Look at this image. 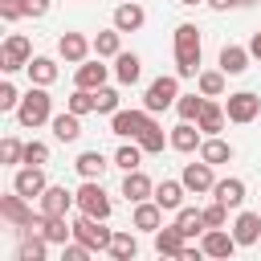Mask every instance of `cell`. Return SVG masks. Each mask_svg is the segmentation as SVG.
I'll return each instance as SVG.
<instances>
[{"instance_id":"obj_7","label":"cell","mask_w":261,"mask_h":261,"mask_svg":"<svg viewBox=\"0 0 261 261\" xmlns=\"http://www.w3.org/2000/svg\"><path fill=\"white\" fill-rule=\"evenodd\" d=\"M224 114H228V122H253L257 114H261V94H253V90H237V94H228L224 98Z\"/></svg>"},{"instance_id":"obj_1","label":"cell","mask_w":261,"mask_h":261,"mask_svg":"<svg viewBox=\"0 0 261 261\" xmlns=\"http://www.w3.org/2000/svg\"><path fill=\"white\" fill-rule=\"evenodd\" d=\"M175 73L196 77L200 73V29L196 24H175Z\"/></svg>"},{"instance_id":"obj_8","label":"cell","mask_w":261,"mask_h":261,"mask_svg":"<svg viewBox=\"0 0 261 261\" xmlns=\"http://www.w3.org/2000/svg\"><path fill=\"white\" fill-rule=\"evenodd\" d=\"M151 118H155V114H151L147 106H139V110H114V114H110V135H118V139H139Z\"/></svg>"},{"instance_id":"obj_4","label":"cell","mask_w":261,"mask_h":261,"mask_svg":"<svg viewBox=\"0 0 261 261\" xmlns=\"http://www.w3.org/2000/svg\"><path fill=\"white\" fill-rule=\"evenodd\" d=\"M73 196H77V212H86V216H98V220H110L114 204H110V196H106L102 179H82V188H77Z\"/></svg>"},{"instance_id":"obj_16","label":"cell","mask_w":261,"mask_h":261,"mask_svg":"<svg viewBox=\"0 0 261 261\" xmlns=\"http://www.w3.org/2000/svg\"><path fill=\"white\" fill-rule=\"evenodd\" d=\"M184 196H188V188H184V179H159L155 184V204L163 208V212H179L184 208Z\"/></svg>"},{"instance_id":"obj_10","label":"cell","mask_w":261,"mask_h":261,"mask_svg":"<svg viewBox=\"0 0 261 261\" xmlns=\"http://www.w3.org/2000/svg\"><path fill=\"white\" fill-rule=\"evenodd\" d=\"M12 188H16L20 196H29V200H41V192L49 188V179H45V167H37V163H24V167H16V175H12Z\"/></svg>"},{"instance_id":"obj_30","label":"cell","mask_w":261,"mask_h":261,"mask_svg":"<svg viewBox=\"0 0 261 261\" xmlns=\"http://www.w3.org/2000/svg\"><path fill=\"white\" fill-rule=\"evenodd\" d=\"M24 73H29L33 86H53V82H57V61H53V57H33V61L24 65Z\"/></svg>"},{"instance_id":"obj_22","label":"cell","mask_w":261,"mask_h":261,"mask_svg":"<svg viewBox=\"0 0 261 261\" xmlns=\"http://www.w3.org/2000/svg\"><path fill=\"white\" fill-rule=\"evenodd\" d=\"M49 126H53V139H57V143H77V139H82V114H73V110L53 114Z\"/></svg>"},{"instance_id":"obj_5","label":"cell","mask_w":261,"mask_h":261,"mask_svg":"<svg viewBox=\"0 0 261 261\" xmlns=\"http://www.w3.org/2000/svg\"><path fill=\"white\" fill-rule=\"evenodd\" d=\"M175 98H179V73H159V77L147 86V94H143V106H147L151 114H159V110L175 106Z\"/></svg>"},{"instance_id":"obj_20","label":"cell","mask_w":261,"mask_h":261,"mask_svg":"<svg viewBox=\"0 0 261 261\" xmlns=\"http://www.w3.org/2000/svg\"><path fill=\"white\" fill-rule=\"evenodd\" d=\"M212 200H220L228 212H237V208L245 204V179H237V175H228V179H216V188H212Z\"/></svg>"},{"instance_id":"obj_28","label":"cell","mask_w":261,"mask_h":261,"mask_svg":"<svg viewBox=\"0 0 261 261\" xmlns=\"http://www.w3.org/2000/svg\"><path fill=\"white\" fill-rule=\"evenodd\" d=\"M224 122H228L224 106H220L216 98H208V102H204V110H200V118H196V126H200L204 135H220V130H224Z\"/></svg>"},{"instance_id":"obj_13","label":"cell","mask_w":261,"mask_h":261,"mask_svg":"<svg viewBox=\"0 0 261 261\" xmlns=\"http://www.w3.org/2000/svg\"><path fill=\"white\" fill-rule=\"evenodd\" d=\"M200 245H204V257H232V253L241 249L237 237H232L228 228H204Z\"/></svg>"},{"instance_id":"obj_51","label":"cell","mask_w":261,"mask_h":261,"mask_svg":"<svg viewBox=\"0 0 261 261\" xmlns=\"http://www.w3.org/2000/svg\"><path fill=\"white\" fill-rule=\"evenodd\" d=\"M241 4H257V0H241Z\"/></svg>"},{"instance_id":"obj_32","label":"cell","mask_w":261,"mask_h":261,"mask_svg":"<svg viewBox=\"0 0 261 261\" xmlns=\"http://www.w3.org/2000/svg\"><path fill=\"white\" fill-rule=\"evenodd\" d=\"M171 224H175L188 241H192V237H204V212H200V208H188V204H184V208L175 212V220H171Z\"/></svg>"},{"instance_id":"obj_19","label":"cell","mask_w":261,"mask_h":261,"mask_svg":"<svg viewBox=\"0 0 261 261\" xmlns=\"http://www.w3.org/2000/svg\"><path fill=\"white\" fill-rule=\"evenodd\" d=\"M232 237H237L241 249H245V245H257V241H261V212H241V208H237Z\"/></svg>"},{"instance_id":"obj_31","label":"cell","mask_w":261,"mask_h":261,"mask_svg":"<svg viewBox=\"0 0 261 261\" xmlns=\"http://www.w3.org/2000/svg\"><path fill=\"white\" fill-rule=\"evenodd\" d=\"M135 143H139V147H143V151H147V155H159V151H163V147H171V135H163V126H159V122H155V118H151V122H147V126H143V135H139V139H135Z\"/></svg>"},{"instance_id":"obj_44","label":"cell","mask_w":261,"mask_h":261,"mask_svg":"<svg viewBox=\"0 0 261 261\" xmlns=\"http://www.w3.org/2000/svg\"><path fill=\"white\" fill-rule=\"evenodd\" d=\"M20 106V90L12 82H0V110H16Z\"/></svg>"},{"instance_id":"obj_41","label":"cell","mask_w":261,"mask_h":261,"mask_svg":"<svg viewBox=\"0 0 261 261\" xmlns=\"http://www.w3.org/2000/svg\"><path fill=\"white\" fill-rule=\"evenodd\" d=\"M200 212H204V228H224V224H228V208H224L220 200H212V204H204Z\"/></svg>"},{"instance_id":"obj_29","label":"cell","mask_w":261,"mask_h":261,"mask_svg":"<svg viewBox=\"0 0 261 261\" xmlns=\"http://www.w3.org/2000/svg\"><path fill=\"white\" fill-rule=\"evenodd\" d=\"M224 82H228V73L216 65V69H200L196 73V90L204 94V98H224Z\"/></svg>"},{"instance_id":"obj_39","label":"cell","mask_w":261,"mask_h":261,"mask_svg":"<svg viewBox=\"0 0 261 261\" xmlns=\"http://www.w3.org/2000/svg\"><path fill=\"white\" fill-rule=\"evenodd\" d=\"M94 106H98L94 90H82V86H77V90H73V94L65 98V110H73V114H90Z\"/></svg>"},{"instance_id":"obj_25","label":"cell","mask_w":261,"mask_h":261,"mask_svg":"<svg viewBox=\"0 0 261 261\" xmlns=\"http://www.w3.org/2000/svg\"><path fill=\"white\" fill-rule=\"evenodd\" d=\"M249 61H253L249 45H224V49H220V69H224L228 77L245 73V69H249Z\"/></svg>"},{"instance_id":"obj_35","label":"cell","mask_w":261,"mask_h":261,"mask_svg":"<svg viewBox=\"0 0 261 261\" xmlns=\"http://www.w3.org/2000/svg\"><path fill=\"white\" fill-rule=\"evenodd\" d=\"M45 253H49L45 232H29V237L20 241V249H16V257H20V261H45Z\"/></svg>"},{"instance_id":"obj_18","label":"cell","mask_w":261,"mask_h":261,"mask_svg":"<svg viewBox=\"0 0 261 261\" xmlns=\"http://www.w3.org/2000/svg\"><path fill=\"white\" fill-rule=\"evenodd\" d=\"M122 196H126L130 204H139V200H151V196H155V184H151V175H147L143 167L126 171V175H122Z\"/></svg>"},{"instance_id":"obj_49","label":"cell","mask_w":261,"mask_h":261,"mask_svg":"<svg viewBox=\"0 0 261 261\" xmlns=\"http://www.w3.org/2000/svg\"><path fill=\"white\" fill-rule=\"evenodd\" d=\"M249 53H253V57H257V61H261V29H257V33H253V37H249Z\"/></svg>"},{"instance_id":"obj_34","label":"cell","mask_w":261,"mask_h":261,"mask_svg":"<svg viewBox=\"0 0 261 261\" xmlns=\"http://www.w3.org/2000/svg\"><path fill=\"white\" fill-rule=\"evenodd\" d=\"M94 53H98V57H118V53H122V33H118L114 24L102 29V33L94 37Z\"/></svg>"},{"instance_id":"obj_24","label":"cell","mask_w":261,"mask_h":261,"mask_svg":"<svg viewBox=\"0 0 261 261\" xmlns=\"http://www.w3.org/2000/svg\"><path fill=\"white\" fill-rule=\"evenodd\" d=\"M151 237H155V253H159V257H179V253H184V245H188V237H184L175 224L155 228Z\"/></svg>"},{"instance_id":"obj_23","label":"cell","mask_w":261,"mask_h":261,"mask_svg":"<svg viewBox=\"0 0 261 261\" xmlns=\"http://www.w3.org/2000/svg\"><path fill=\"white\" fill-rule=\"evenodd\" d=\"M232 143H224L220 135H204V143H200V159L204 163H212V167H220V163H232Z\"/></svg>"},{"instance_id":"obj_2","label":"cell","mask_w":261,"mask_h":261,"mask_svg":"<svg viewBox=\"0 0 261 261\" xmlns=\"http://www.w3.org/2000/svg\"><path fill=\"white\" fill-rule=\"evenodd\" d=\"M53 118V98H49V86H33L29 94H20V106H16V122L37 130Z\"/></svg>"},{"instance_id":"obj_37","label":"cell","mask_w":261,"mask_h":261,"mask_svg":"<svg viewBox=\"0 0 261 261\" xmlns=\"http://www.w3.org/2000/svg\"><path fill=\"white\" fill-rule=\"evenodd\" d=\"M143 155H147V151H143V147L130 139V143H122V147L114 151V167H122V171H135V167H143Z\"/></svg>"},{"instance_id":"obj_15","label":"cell","mask_w":261,"mask_h":261,"mask_svg":"<svg viewBox=\"0 0 261 261\" xmlns=\"http://www.w3.org/2000/svg\"><path fill=\"white\" fill-rule=\"evenodd\" d=\"M106 77H110V65H102V57H86L77 69H73V82L82 86V90H102L106 86Z\"/></svg>"},{"instance_id":"obj_33","label":"cell","mask_w":261,"mask_h":261,"mask_svg":"<svg viewBox=\"0 0 261 261\" xmlns=\"http://www.w3.org/2000/svg\"><path fill=\"white\" fill-rule=\"evenodd\" d=\"M45 241L49 245H65V241H73V220H65V216H45Z\"/></svg>"},{"instance_id":"obj_47","label":"cell","mask_w":261,"mask_h":261,"mask_svg":"<svg viewBox=\"0 0 261 261\" xmlns=\"http://www.w3.org/2000/svg\"><path fill=\"white\" fill-rule=\"evenodd\" d=\"M49 8H53V0H24V16H33V20L45 16Z\"/></svg>"},{"instance_id":"obj_26","label":"cell","mask_w":261,"mask_h":261,"mask_svg":"<svg viewBox=\"0 0 261 261\" xmlns=\"http://www.w3.org/2000/svg\"><path fill=\"white\" fill-rule=\"evenodd\" d=\"M73 167H77V175H82V179H102V175H106V167H114V163H110L102 151H82V155L73 159Z\"/></svg>"},{"instance_id":"obj_9","label":"cell","mask_w":261,"mask_h":261,"mask_svg":"<svg viewBox=\"0 0 261 261\" xmlns=\"http://www.w3.org/2000/svg\"><path fill=\"white\" fill-rule=\"evenodd\" d=\"M37 208H41L45 216H69V212L77 208V196H73L69 188H61V184H49V188L41 192Z\"/></svg>"},{"instance_id":"obj_11","label":"cell","mask_w":261,"mask_h":261,"mask_svg":"<svg viewBox=\"0 0 261 261\" xmlns=\"http://www.w3.org/2000/svg\"><path fill=\"white\" fill-rule=\"evenodd\" d=\"M57 53H61V61H69V65H82V61L94 53V41H90L86 33H61V37H57Z\"/></svg>"},{"instance_id":"obj_14","label":"cell","mask_w":261,"mask_h":261,"mask_svg":"<svg viewBox=\"0 0 261 261\" xmlns=\"http://www.w3.org/2000/svg\"><path fill=\"white\" fill-rule=\"evenodd\" d=\"M118 33H139L143 24H147V12H143V4L139 0H122L118 8H114V20H110Z\"/></svg>"},{"instance_id":"obj_17","label":"cell","mask_w":261,"mask_h":261,"mask_svg":"<svg viewBox=\"0 0 261 261\" xmlns=\"http://www.w3.org/2000/svg\"><path fill=\"white\" fill-rule=\"evenodd\" d=\"M200 143H204V130H200L196 122L179 118V126H171V151H184V155H192V151H200Z\"/></svg>"},{"instance_id":"obj_21","label":"cell","mask_w":261,"mask_h":261,"mask_svg":"<svg viewBox=\"0 0 261 261\" xmlns=\"http://www.w3.org/2000/svg\"><path fill=\"white\" fill-rule=\"evenodd\" d=\"M130 224H135L139 232H155V228H163V208H159L155 200H139L135 212H130Z\"/></svg>"},{"instance_id":"obj_46","label":"cell","mask_w":261,"mask_h":261,"mask_svg":"<svg viewBox=\"0 0 261 261\" xmlns=\"http://www.w3.org/2000/svg\"><path fill=\"white\" fill-rule=\"evenodd\" d=\"M61 257H65V261H86L90 249H86L82 241H65V245H61Z\"/></svg>"},{"instance_id":"obj_27","label":"cell","mask_w":261,"mask_h":261,"mask_svg":"<svg viewBox=\"0 0 261 261\" xmlns=\"http://www.w3.org/2000/svg\"><path fill=\"white\" fill-rule=\"evenodd\" d=\"M114 77H118V86H135L143 77V57L139 53H118L114 57Z\"/></svg>"},{"instance_id":"obj_43","label":"cell","mask_w":261,"mask_h":261,"mask_svg":"<svg viewBox=\"0 0 261 261\" xmlns=\"http://www.w3.org/2000/svg\"><path fill=\"white\" fill-rule=\"evenodd\" d=\"M24 163H37V167H45V163H49V143H41V139H29V143H24Z\"/></svg>"},{"instance_id":"obj_48","label":"cell","mask_w":261,"mask_h":261,"mask_svg":"<svg viewBox=\"0 0 261 261\" xmlns=\"http://www.w3.org/2000/svg\"><path fill=\"white\" fill-rule=\"evenodd\" d=\"M208 8L212 12H228V8H245L241 0H208Z\"/></svg>"},{"instance_id":"obj_50","label":"cell","mask_w":261,"mask_h":261,"mask_svg":"<svg viewBox=\"0 0 261 261\" xmlns=\"http://www.w3.org/2000/svg\"><path fill=\"white\" fill-rule=\"evenodd\" d=\"M184 8H196V4H208V0H179Z\"/></svg>"},{"instance_id":"obj_3","label":"cell","mask_w":261,"mask_h":261,"mask_svg":"<svg viewBox=\"0 0 261 261\" xmlns=\"http://www.w3.org/2000/svg\"><path fill=\"white\" fill-rule=\"evenodd\" d=\"M73 241H82L90 253H110L114 228H106V220H98V216L77 212V216H73Z\"/></svg>"},{"instance_id":"obj_38","label":"cell","mask_w":261,"mask_h":261,"mask_svg":"<svg viewBox=\"0 0 261 261\" xmlns=\"http://www.w3.org/2000/svg\"><path fill=\"white\" fill-rule=\"evenodd\" d=\"M204 102H208V98H204L200 90H196V94H179V98H175V114H179V118H188V122H196V118H200V110H204Z\"/></svg>"},{"instance_id":"obj_36","label":"cell","mask_w":261,"mask_h":261,"mask_svg":"<svg viewBox=\"0 0 261 261\" xmlns=\"http://www.w3.org/2000/svg\"><path fill=\"white\" fill-rule=\"evenodd\" d=\"M110 257L114 261H135L139 257V241H135V232H114V241H110Z\"/></svg>"},{"instance_id":"obj_45","label":"cell","mask_w":261,"mask_h":261,"mask_svg":"<svg viewBox=\"0 0 261 261\" xmlns=\"http://www.w3.org/2000/svg\"><path fill=\"white\" fill-rule=\"evenodd\" d=\"M20 16H24V0H0V20L16 24Z\"/></svg>"},{"instance_id":"obj_42","label":"cell","mask_w":261,"mask_h":261,"mask_svg":"<svg viewBox=\"0 0 261 261\" xmlns=\"http://www.w3.org/2000/svg\"><path fill=\"white\" fill-rule=\"evenodd\" d=\"M94 98H98V106H94V114H114V110H122V106H118V90H110V86H102V90H94Z\"/></svg>"},{"instance_id":"obj_6","label":"cell","mask_w":261,"mask_h":261,"mask_svg":"<svg viewBox=\"0 0 261 261\" xmlns=\"http://www.w3.org/2000/svg\"><path fill=\"white\" fill-rule=\"evenodd\" d=\"M29 61H33L29 37H24V33H8L4 45H0V69H4V73H16V69H24Z\"/></svg>"},{"instance_id":"obj_40","label":"cell","mask_w":261,"mask_h":261,"mask_svg":"<svg viewBox=\"0 0 261 261\" xmlns=\"http://www.w3.org/2000/svg\"><path fill=\"white\" fill-rule=\"evenodd\" d=\"M0 163H8V167H16V163H24V143H20L16 135H8V139H0Z\"/></svg>"},{"instance_id":"obj_12","label":"cell","mask_w":261,"mask_h":261,"mask_svg":"<svg viewBox=\"0 0 261 261\" xmlns=\"http://www.w3.org/2000/svg\"><path fill=\"white\" fill-rule=\"evenodd\" d=\"M179 179H184V188H188V192H196V196H204V192H212V188H216L212 163H204V159H200V163H184V175H179Z\"/></svg>"}]
</instances>
